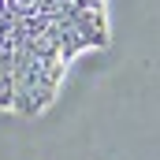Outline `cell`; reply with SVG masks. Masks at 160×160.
Segmentation results:
<instances>
[{
    "instance_id": "1",
    "label": "cell",
    "mask_w": 160,
    "mask_h": 160,
    "mask_svg": "<svg viewBox=\"0 0 160 160\" xmlns=\"http://www.w3.org/2000/svg\"><path fill=\"white\" fill-rule=\"evenodd\" d=\"M108 45V0H0V116H45L75 63Z\"/></svg>"
}]
</instances>
